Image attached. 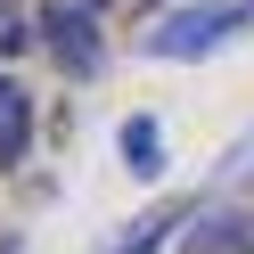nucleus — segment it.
<instances>
[{"label":"nucleus","instance_id":"f257e3e1","mask_svg":"<svg viewBox=\"0 0 254 254\" xmlns=\"http://www.w3.org/2000/svg\"><path fill=\"white\" fill-rule=\"evenodd\" d=\"M246 25H254V0H189V8L148 25V58H213Z\"/></svg>","mask_w":254,"mask_h":254},{"label":"nucleus","instance_id":"f03ea898","mask_svg":"<svg viewBox=\"0 0 254 254\" xmlns=\"http://www.w3.org/2000/svg\"><path fill=\"white\" fill-rule=\"evenodd\" d=\"M33 33L50 41V58L74 74V82H99V66H107V33H99V17L90 8H74V0H50L33 17Z\"/></svg>","mask_w":254,"mask_h":254},{"label":"nucleus","instance_id":"7ed1b4c3","mask_svg":"<svg viewBox=\"0 0 254 254\" xmlns=\"http://www.w3.org/2000/svg\"><path fill=\"white\" fill-rule=\"evenodd\" d=\"M25 148H33V99L17 74H0V172H17Z\"/></svg>","mask_w":254,"mask_h":254},{"label":"nucleus","instance_id":"20e7f679","mask_svg":"<svg viewBox=\"0 0 254 254\" xmlns=\"http://www.w3.org/2000/svg\"><path fill=\"white\" fill-rule=\"evenodd\" d=\"M115 148H123V164H131L139 181H156V172H164V131H156V115H131Z\"/></svg>","mask_w":254,"mask_h":254},{"label":"nucleus","instance_id":"39448f33","mask_svg":"<svg viewBox=\"0 0 254 254\" xmlns=\"http://www.w3.org/2000/svg\"><path fill=\"white\" fill-rule=\"evenodd\" d=\"M172 230H181V213H172V205H156V213H139V221H131V230H123V238H115L107 254H156V246H164Z\"/></svg>","mask_w":254,"mask_h":254},{"label":"nucleus","instance_id":"423d86ee","mask_svg":"<svg viewBox=\"0 0 254 254\" xmlns=\"http://www.w3.org/2000/svg\"><path fill=\"white\" fill-rule=\"evenodd\" d=\"M25 41H33V25H25L17 8L0 0V58H25Z\"/></svg>","mask_w":254,"mask_h":254},{"label":"nucleus","instance_id":"0eeeda50","mask_svg":"<svg viewBox=\"0 0 254 254\" xmlns=\"http://www.w3.org/2000/svg\"><path fill=\"white\" fill-rule=\"evenodd\" d=\"M74 8H90V17H99V8H115V0H74Z\"/></svg>","mask_w":254,"mask_h":254}]
</instances>
